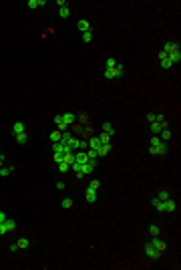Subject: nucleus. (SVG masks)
<instances>
[{
	"label": "nucleus",
	"mask_w": 181,
	"mask_h": 270,
	"mask_svg": "<svg viewBox=\"0 0 181 270\" xmlns=\"http://www.w3.org/2000/svg\"><path fill=\"white\" fill-rule=\"evenodd\" d=\"M123 73H125V69H123V65H119L117 63V67L115 69H107L105 71V79H119V77H123Z\"/></svg>",
	"instance_id": "nucleus-1"
},
{
	"label": "nucleus",
	"mask_w": 181,
	"mask_h": 270,
	"mask_svg": "<svg viewBox=\"0 0 181 270\" xmlns=\"http://www.w3.org/2000/svg\"><path fill=\"white\" fill-rule=\"evenodd\" d=\"M149 153H151V155H163V153H167L165 141H161L159 145H153V147H149Z\"/></svg>",
	"instance_id": "nucleus-2"
},
{
	"label": "nucleus",
	"mask_w": 181,
	"mask_h": 270,
	"mask_svg": "<svg viewBox=\"0 0 181 270\" xmlns=\"http://www.w3.org/2000/svg\"><path fill=\"white\" fill-rule=\"evenodd\" d=\"M177 48H179V40H177V43H175V40H167V43L163 44L161 51L165 54H169V53H173V51H177Z\"/></svg>",
	"instance_id": "nucleus-3"
},
{
	"label": "nucleus",
	"mask_w": 181,
	"mask_h": 270,
	"mask_svg": "<svg viewBox=\"0 0 181 270\" xmlns=\"http://www.w3.org/2000/svg\"><path fill=\"white\" fill-rule=\"evenodd\" d=\"M145 254H147V258H151V260H157L159 256H161V252H159L157 248H153L151 244H147V246H145Z\"/></svg>",
	"instance_id": "nucleus-4"
},
{
	"label": "nucleus",
	"mask_w": 181,
	"mask_h": 270,
	"mask_svg": "<svg viewBox=\"0 0 181 270\" xmlns=\"http://www.w3.org/2000/svg\"><path fill=\"white\" fill-rule=\"evenodd\" d=\"M151 246H153V248H157L159 252H163V250L167 248V246H165V242H163L159 236H153V240H151Z\"/></svg>",
	"instance_id": "nucleus-5"
},
{
	"label": "nucleus",
	"mask_w": 181,
	"mask_h": 270,
	"mask_svg": "<svg viewBox=\"0 0 181 270\" xmlns=\"http://www.w3.org/2000/svg\"><path fill=\"white\" fill-rule=\"evenodd\" d=\"M175 210H177L175 200H165L163 202V212H175Z\"/></svg>",
	"instance_id": "nucleus-6"
},
{
	"label": "nucleus",
	"mask_w": 181,
	"mask_h": 270,
	"mask_svg": "<svg viewBox=\"0 0 181 270\" xmlns=\"http://www.w3.org/2000/svg\"><path fill=\"white\" fill-rule=\"evenodd\" d=\"M75 161H76V163H81V165H85L87 161H89V157H87L85 151H75Z\"/></svg>",
	"instance_id": "nucleus-7"
},
{
	"label": "nucleus",
	"mask_w": 181,
	"mask_h": 270,
	"mask_svg": "<svg viewBox=\"0 0 181 270\" xmlns=\"http://www.w3.org/2000/svg\"><path fill=\"white\" fill-rule=\"evenodd\" d=\"M111 149H113V145H111V143H103L99 149H97V153H99L101 157H105V155H109V151H111Z\"/></svg>",
	"instance_id": "nucleus-8"
},
{
	"label": "nucleus",
	"mask_w": 181,
	"mask_h": 270,
	"mask_svg": "<svg viewBox=\"0 0 181 270\" xmlns=\"http://www.w3.org/2000/svg\"><path fill=\"white\" fill-rule=\"evenodd\" d=\"M167 58H169V61H171L173 65H177V63H179V61H181V51H179V48H177V51H173V53H169V54H167Z\"/></svg>",
	"instance_id": "nucleus-9"
},
{
	"label": "nucleus",
	"mask_w": 181,
	"mask_h": 270,
	"mask_svg": "<svg viewBox=\"0 0 181 270\" xmlns=\"http://www.w3.org/2000/svg\"><path fill=\"white\" fill-rule=\"evenodd\" d=\"M76 28L81 30V32H89V30H90V22H89V20H79V22H76Z\"/></svg>",
	"instance_id": "nucleus-10"
},
{
	"label": "nucleus",
	"mask_w": 181,
	"mask_h": 270,
	"mask_svg": "<svg viewBox=\"0 0 181 270\" xmlns=\"http://www.w3.org/2000/svg\"><path fill=\"white\" fill-rule=\"evenodd\" d=\"M101 145H103V143H101V141H99V137H97V135H93V137H90V139H89V147H90V149H99V147H101Z\"/></svg>",
	"instance_id": "nucleus-11"
},
{
	"label": "nucleus",
	"mask_w": 181,
	"mask_h": 270,
	"mask_svg": "<svg viewBox=\"0 0 181 270\" xmlns=\"http://www.w3.org/2000/svg\"><path fill=\"white\" fill-rule=\"evenodd\" d=\"M87 202L89 204H93V202H97V189H90V188H87Z\"/></svg>",
	"instance_id": "nucleus-12"
},
{
	"label": "nucleus",
	"mask_w": 181,
	"mask_h": 270,
	"mask_svg": "<svg viewBox=\"0 0 181 270\" xmlns=\"http://www.w3.org/2000/svg\"><path fill=\"white\" fill-rule=\"evenodd\" d=\"M28 8H38V6H46V0H28L26 2Z\"/></svg>",
	"instance_id": "nucleus-13"
},
{
	"label": "nucleus",
	"mask_w": 181,
	"mask_h": 270,
	"mask_svg": "<svg viewBox=\"0 0 181 270\" xmlns=\"http://www.w3.org/2000/svg\"><path fill=\"white\" fill-rule=\"evenodd\" d=\"M54 123H57V129L65 133V129H67V123L62 121V117H61V115H57V117H54Z\"/></svg>",
	"instance_id": "nucleus-14"
},
{
	"label": "nucleus",
	"mask_w": 181,
	"mask_h": 270,
	"mask_svg": "<svg viewBox=\"0 0 181 270\" xmlns=\"http://www.w3.org/2000/svg\"><path fill=\"white\" fill-rule=\"evenodd\" d=\"M101 129L105 131V133H109L111 137H113V135H115V127H113V123H109V121H105V123H103V127H101Z\"/></svg>",
	"instance_id": "nucleus-15"
},
{
	"label": "nucleus",
	"mask_w": 181,
	"mask_h": 270,
	"mask_svg": "<svg viewBox=\"0 0 181 270\" xmlns=\"http://www.w3.org/2000/svg\"><path fill=\"white\" fill-rule=\"evenodd\" d=\"M12 133H24V123H22V121H16V123H14V125H12Z\"/></svg>",
	"instance_id": "nucleus-16"
},
{
	"label": "nucleus",
	"mask_w": 181,
	"mask_h": 270,
	"mask_svg": "<svg viewBox=\"0 0 181 270\" xmlns=\"http://www.w3.org/2000/svg\"><path fill=\"white\" fill-rule=\"evenodd\" d=\"M61 117H62V121H65L67 125H71V123H75V119H76V117L72 115V113H65V115H61Z\"/></svg>",
	"instance_id": "nucleus-17"
},
{
	"label": "nucleus",
	"mask_w": 181,
	"mask_h": 270,
	"mask_svg": "<svg viewBox=\"0 0 181 270\" xmlns=\"http://www.w3.org/2000/svg\"><path fill=\"white\" fill-rule=\"evenodd\" d=\"M14 137H16V143H18V145H24V143H26V139H28L26 133H16Z\"/></svg>",
	"instance_id": "nucleus-18"
},
{
	"label": "nucleus",
	"mask_w": 181,
	"mask_h": 270,
	"mask_svg": "<svg viewBox=\"0 0 181 270\" xmlns=\"http://www.w3.org/2000/svg\"><path fill=\"white\" fill-rule=\"evenodd\" d=\"M4 224H6V230H8V232H14L16 230V222H14V220H8V218H6Z\"/></svg>",
	"instance_id": "nucleus-19"
},
{
	"label": "nucleus",
	"mask_w": 181,
	"mask_h": 270,
	"mask_svg": "<svg viewBox=\"0 0 181 270\" xmlns=\"http://www.w3.org/2000/svg\"><path fill=\"white\" fill-rule=\"evenodd\" d=\"M61 137H62V131H53V133H50V141H53V143H57V141H61Z\"/></svg>",
	"instance_id": "nucleus-20"
},
{
	"label": "nucleus",
	"mask_w": 181,
	"mask_h": 270,
	"mask_svg": "<svg viewBox=\"0 0 181 270\" xmlns=\"http://www.w3.org/2000/svg\"><path fill=\"white\" fill-rule=\"evenodd\" d=\"M151 204H153V208L157 210V212H163V202L159 198H155V200H151Z\"/></svg>",
	"instance_id": "nucleus-21"
},
{
	"label": "nucleus",
	"mask_w": 181,
	"mask_h": 270,
	"mask_svg": "<svg viewBox=\"0 0 181 270\" xmlns=\"http://www.w3.org/2000/svg\"><path fill=\"white\" fill-rule=\"evenodd\" d=\"M58 14H61V18H68V16H71V10H68V6H62V8H58Z\"/></svg>",
	"instance_id": "nucleus-22"
},
{
	"label": "nucleus",
	"mask_w": 181,
	"mask_h": 270,
	"mask_svg": "<svg viewBox=\"0 0 181 270\" xmlns=\"http://www.w3.org/2000/svg\"><path fill=\"white\" fill-rule=\"evenodd\" d=\"M149 234H151V236H159V234H161V228H159L157 224H151V228H149Z\"/></svg>",
	"instance_id": "nucleus-23"
},
{
	"label": "nucleus",
	"mask_w": 181,
	"mask_h": 270,
	"mask_svg": "<svg viewBox=\"0 0 181 270\" xmlns=\"http://www.w3.org/2000/svg\"><path fill=\"white\" fill-rule=\"evenodd\" d=\"M97 137H99L101 143H111V135H109V133H105V131H103L101 135H97Z\"/></svg>",
	"instance_id": "nucleus-24"
},
{
	"label": "nucleus",
	"mask_w": 181,
	"mask_h": 270,
	"mask_svg": "<svg viewBox=\"0 0 181 270\" xmlns=\"http://www.w3.org/2000/svg\"><path fill=\"white\" fill-rule=\"evenodd\" d=\"M16 244H18V250H24V248H28V238H20L18 242H16Z\"/></svg>",
	"instance_id": "nucleus-25"
},
{
	"label": "nucleus",
	"mask_w": 181,
	"mask_h": 270,
	"mask_svg": "<svg viewBox=\"0 0 181 270\" xmlns=\"http://www.w3.org/2000/svg\"><path fill=\"white\" fill-rule=\"evenodd\" d=\"M159 133H161L159 139H163V141H169V139H171V131H169V129H161Z\"/></svg>",
	"instance_id": "nucleus-26"
},
{
	"label": "nucleus",
	"mask_w": 181,
	"mask_h": 270,
	"mask_svg": "<svg viewBox=\"0 0 181 270\" xmlns=\"http://www.w3.org/2000/svg\"><path fill=\"white\" fill-rule=\"evenodd\" d=\"M58 165V171H61V174H67L68 169H71V165L67 163V161H61V163H57Z\"/></svg>",
	"instance_id": "nucleus-27"
},
{
	"label": "nucleus",
	"mask_w": 181,
	"mask_h": 270,
	"mask_svg": "<svg viewBox=\"0 0 181 270\" xmlns=\"http://www.w3.org/2000/svg\"><path fill=\"white\" fill-rule=\"evenodd\" d=\"M68 147H71L72 151H79V139H76V137H71V141H68Z\"/></svg>",
	"instance_id": "nucleus-28"
},
{
	"label": "nucleus",
	"mask_w": 181,
	"mask_h": 270,
	"mask_svg": "<svg viewBox=\"0 0 181 270\" xmlns=\"http://www.w3.org/2000/svg\"><path fill=\"white\" fill-rule=\"evenodd\" d=\"M53 159H54V163H61V161H65V153H62V151H57V153L53 155Z\"/></svg>",
	"instance_id": "nucleus-29"
},
{
	"label": "nucleus",
	"mask_w": 181,
	"mask_h": 270,
	"mask_svg": "<svg viewBox=\"0 0 181 270\" xmlns=\"http://www.w3.org/2000/svg\"><path fill=\"white\" fill-rule=\"evenodd\" d=\"M65 161H67L68 165L75 163V151H71V153H65Z\"/></svg>",
	"instance_id": "nucleus-30"
},
{
	"label": "nucleus",
	"mask_w": 181,
	"mask_h": 270,
	"mask_svg": "<svg viewBox=\"0 0 181 270\" xmlns=\"http://www.w3.org/2000/svg\"><path fill=\"white\" fill-rule=\"evenodd\" d=\"M105 67H107V69H115V67H117V61H115L113 57H109V58L105 61Z\"/></svg>",
	"instance_id": "nucleus-31"
},
{
	"label": "nucleus",
	"mask_w": 181,
	"mask_h": 270,
	"mask_svg": "<svg viewBox=\"0 0 181 270\" xmlns=\"http://www.w3.org/2000/svg\"><path fill=\"white\" fill-rule=\"evenodd\" d=\"M159 131H161V123H159V121H155V123H151V133H155V135H157Z\"/></svg>",
	"instance_id": "nucleus-32"
},
{
	"label": "nucleus",
	"mask_w": 181,
	"mask_h": 270,
	"mask_svg": "<svg viewBox=\"0 0 181 270\" xmlns=\"http://www.w3.org/2000/svg\"><path fill=\"white\" fill-rule=\"evenodd\" d=\"M61 206L65 208V210H68V208H72V200H71V198H65V200L61 202Z\"/></svg>",
	"instance_id": "nucleus-33"
},
{
	"label": "nucleus",
	"mask_w": 181,
	"mask_h": 270,
	"mask_svg": "<svg viewBox=\"0 0 181 270\" xmlns=\"http://www.w3.org/2000/svg\"><path fill=\"white\" fill-rule=\"evenodd\" d=\"M159 63H161V67H163V69H171V67H173V63L169 61V58H161Z\"/></svg>",
	"instance_id": "nucleus-34"
},
{
	"label": "nucleus",
	"mask_w": 181,
	"mask_h": 270,
	"mask_svg": "<svg viewBox=\"0 0 181 270\" xmlns=\"http://www.w3.org/2000/svg\"><path fill=\"white\" fill-rule=\"evenodd\" d=\"M159 200H161V202H165V200H169V192H167V189H161V192H159V196H157Z\"/></svg>",
	"instance_id": "nucleus-35"
},
{
	"label": "nucleus",
	"mask_w": 181,
	"mask_h": 270,
	"mask_svg": "<svg viewBox=\"0 0 181 270\" xmlns=\"http://www.w3.org/2000/svg\"><path fill=\"white\" fill-rule=\"evenodd\" d=\"M90 40H93V32H83V43H90Z\"/></svg>",
	"instance_id": "nucleus-36"
},
{
	"label": "nucleus",
	"mask_w": 181,
	"mask_h": 270,
	"mask_svg": "<svg viewBox=\"0 0 181 270\" xmlns=\"http://www.w3.org/2000/svg\"><path fill=\"white\" fill-rule=\"evenodd\" d=\"M62 149H65V147H62V143H61V141L53 143V151H54V153H57V151H62ZM62 153H65V151H62Z\"/></svg>",
	"instance_id": "nucleus-37"
},
{
	"label": "nucleus",
	"mask_w": 181,
	"mask_h": 270,
	"mask_svg": "<svg viewBox=\"0 0 181 270\" xmlns=\"http://www.w3.org/2000/svg\"><path fill=\"white\" fill-rule=\"evenodd\" d=\"M99 186H101V182H99V179H93V182H90L89 186H87V188H90V189H99Z\"/></svg>",
	"instance_id": "nucleus-38"
},
{
	"label": "nucleus",
	"mask_w": 181,
	"mask_h": 270,
	"mask_svg": "<svg viewBox=\"0 0 181 270\" xmlns=\"http://www.w3.org/2000/svg\"><path fill=\"white\" fill-rule=\"evenodd\" d=\"M87 147H89V141H85V139H79V151L87 149Z\"/></svg>",
	"instance_id": "nucleus-39"
},
{
	"label": "nucleus",
	"mask_w": 181,
	"mask_h": 270,
	"mask_svg": "<svg viewBox=\"0 0 181 270\" xmlns=\"http://www.w3.org/2000/svg\"><path fill=\"white\" fill-rule=\"evenodd\" d=\"M159 143H161V139H159L157 135H153V137H151V143H149V147H153V145H159Z\"/></svg>",
	"instance_id": "nucleus-40"
},
{
	"label": "nucleus",
	"mask_w": 181,
	"mask_h": 270,
	"mask_svg": "<svg viewBox=\"0 0 181 270\" xmlns=\"http://www.w3.org/2000/svg\"><path fill=\"white\" fill-rule=\"evenodd\" d=\"M0 175H2V178H8V175H10V167H0Z\"/></svg>",
	"instance_id": "nucleus-41"
},
{
	"label": "nucleus",
	"mask_w": 181,
	"mask_h": 270,
	"mask_svg": "<svg viewBox=\"0 0 181 270\" xmlns=\"http://www.w3.org/2000/svg\"><path fill=\"white\" fill-rule=\"evenodd\" d=\"M147 121L149 123H155V121H157V115H155V113H147Z\"/></svg>",
	"instance_id": "nucleus-42"
},
{
	"label": "nucleus",
	"mask_w": 181,
	"mask_h": 270,
	"mask_svg": "<svg viewBox=\"0 0 181 270\" xmlns=\"http://www.w3.org/2000/svg\"><path fill=\"white\" fill-rule=\"evenodd\" d=\"M97 155H99V153H97L95 149H90V151H87V157H89V159H97Z\"/></svg>",
	"instance_id": "nucleus-43"
},
{
	"label": "nucleus",
	"mask_w": 181,
	"mask_h": 270,
	"mask_svg": "<svg viewBox=\"0 0 181 270\" xmlns=\"http://www.w3.org/2000/svg\"><path fill=\"white\" fill-rule=\"evenodd\" d=\"M4 234H8V230H6V224L2 222L0 224V236H4Z\"/></svg>",
	"instance_id": "nucleus-44"
},
{
	"label": "nucleus",
	"mask_w": 181,
	"mask_h": 270,
	"mask_svg": "<svg viewBox=\"0 0 181 270\" xmlns=\"http://www.w3.org/2000/svg\"><path fill=\"white\" fill-rule=\"evenodd\" d=\"M16 250H18V244H16V242H14V244H10V252H16Z\"/></svg>",
	"instance_id": "nucleus-45"
},
{
	"label": "nucleus",
	"mask_w": 181,
	"mask_h": 270,
	"mask_svg": "<svg viewBox=\"0 0 181 270\" xmlns=\"http://www.w3.org/2000/svg\"><path fill=\"white\" fill-rule=\"evenodd\" d=\"M57 189H65V182H57Z\"/></svg>",
	"instance_id": "nucleus-46"
},
{
	"label": "nucleus",
	"mask_w": 181,
	"mask_h": 270,
	"mask_svg": "<svg viewBox=\"0 0 181 270\" xmlns=\"http://www.w3.org/2000/svg\"><path fill=\"white\" fill-rule=\"evenodd\" d=\"M4 220H6V214H4V212H0V224L4 222Z\"/></svg>",
	"instance_id": "nucleus-47"
},
{
	"label": "nucleus",
	"mask_w": 181,
	"mask_h": 270,
	"mask_svg": "<svg viewBox=\"0 0 181 270\" xmlns=\"http://www.w3.org/2000/svg\"><path fill=\"white\" fill-rule=\"evenodd\" d=\"M2 159H4V155H2V157H0V167H2Z\"/></svg>",
	"instance_id": "nucleus-48"
},
{
	"label": "nucleus",
	"mask_w": 181,
	"mask_h": 270,
	"mask_svg": "<svg viewBox=\"0 0 181 270\" xmlns=\"http://www.w3.org/2000/svg\"><path fill=\"white\" fill-rule=\"evenodd\" d=\"M0 157H2V153H0Z\"/></svg>",
	"instance_id": "nucleus-49"
}]
</instances>
